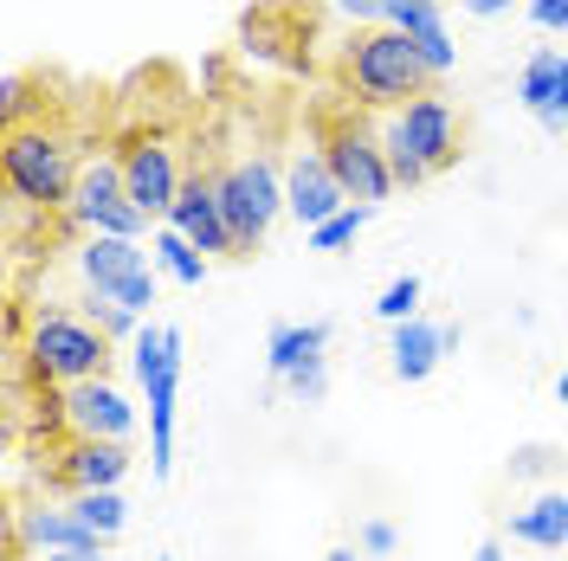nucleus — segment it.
Segmentation results:
<instances>
[{
	"label": "nucleus",
	"instance_id": "1",
	"mask_svg": "<svg viewBox=\"0 0 568 561\" xmlns=\"http://www.w3.org/2000/svg\"><path fill=\"white\" fill-rule=\"evenodd\" d=\"M78 175H84V169H78V155H71V142L59 136V130H45V123H13V130H7L0 181H7L13 207H27V213L71 207Z\"/></svg>",
	"mask_w": 568,
	"mask_h": 561
},
{
	"label": "nucleus",
	"instance_id": "2",
	"mask_svg": "<svg viewBox=\"0 0 568 561\" xmlns=\"http://www.w3.org/2000/svg\"><path fill=\"white\" fill-rule=\"evenodd\" d=\"M382 149H388V169H394V187H426L439 169L459 162V116L446 98H414L382 116Z\"/></svg>",
	"mask_w": 568,
	"mask_h": 561
},
{
	"label": "nucleus",
	"instance_id": "3",
	"mask_svg": "<svg viewBox=\"0 0 568 561\" xmlns=\"http://www.w3.org/2000/svg\"><path fill=\"white\" fill-rule=\"evenodd\" d=\"M130 375L149 400V471L169 478L175 471V414H181V329L142 323L130 343Z\"/></svg>",
	"mask_w": 568,
	"mask_h": 561
},
{
	"label": "nucleus",
	"instance_id": "4",
	"mask_svg": "<svg viewBox=\"0 0 568 561\" xmlns=\"http://www.w3.org/2000/svg\"><path fill=\"white\" fill-rule=\"evenodd\" d=\"M20 355L45 387H78V381H98L110 368V336L78 310H33Z\"/></svg>",
	"mask_w": 568,
	"mask_h": 561
},
{
	"label": "nucleus",
	"instance_id": "5",
	"mask_svg": "<svg viewBox=\"0 0 568 561\" xmlns=\"http://www.w3.org/2000/svg\"><path fill=\"white\" fill-rule=\"evenodd\" d=\"M349 84L362 104H382V110H400L426 98V84H433V71H426L420 45L407 33H394V27H368V33L349 39Z\"/></svg>",
	"mask_w": 568,
	"mask_h": 561
},
{
	"label": "nucleus",
	"instance_id": "6",
	"mask_svg": "<svg viewBox=\"0 0 568 561\" xmlns=\"http://www.w3.org/2000/svg\"><path fill=\"white\" fill-rule=\"evenodd\" d=\"M155 252L142 239H84L78 246V284L91 304H123V310L149 316L155 304Z\"/></svg>",
	"mask_w": 568,
	"mask_h": 561
},
{
	"label": "nucleus",
	"instance_id": "7",
	"mask_svg": "<svg viewBox=\"0 0 568 561\" xmlns=\"http://www.w3.org/2000/svg\"><path fill=\"white\" fill-rule=\"evenodd\" d=\"M213 187H220V207H226V226H233L240 258H252V252L265 246L272 220L284 213V169H278V162H265V155H252V162L220 169Z\"/></svg>",
	"mask_w": 568,
	"mask_h": 561
},
{
	"label": "nucleus",
	"instance_id": "8",
	"mask_svg": "<svg viewBox=\"0 0 568 561\" xmlns=\"http://www.w3.org/2000/svg\"><path fill=\"white\" fill-rule=\"evenodd\" d=\"M71 226L84 233V239H142L149 233V213L130 201V187H123V162H84V175H78V194H71Z\"/></svg>",
	"mask_w": 568,
	"mask_h": 561
},
{
	"label": "nucleus",
	"instance_id": "9",
	"mask_svg": "<svg viewBox=\"0 0 568 561\" xmlns=\"http://www.w3.org/2000/svg\"><path fill=\"white\" fill-rule=\"evenodd\" d=\"M323 162H329V175L343 181V194H349L355 207H375V201L394 194L388 149H382L375 130H362V123H336L329 142H323Z\"/></svg>",
	"mask_w": 568,
	"mask_h": 561
},
{
	"label": "nucleus",
	"instance_id": "10",
	"mask_svg": "<svg viewBox=\"0 0 568 561\" xmlns=\"http://www.w3.org/2000/svg\"><path fill=\"white\" fill-rule=\"evenodd\" d=\"M59 420H65L71 439H116V446H130V432H136V400L110 381V375H98V381L59 387Z\"/></svg>",
	"mask_w": 568,
	"mask_h": 561
},
{
	"label": "nucleus",
	"instance_id": "11",
	"mask_svg": "<svg viewBox=\"0 0 568 561\" xmlns=\"http://www.w3.org/2000/svg\"><path fill=\"white\" fill-rule=\"evenodd\" d=\"M116 162H123V187H130V201H136L149 220H169V213H175L181 187H187L175 142L169 136H136Z\"/></svg>",
	"mask_w": 568,
	"mask_h": 561
},
{
	"label": "nucleus",
	"instance_id": "12",
	"mask_svg": "<svg viewBox=\"0 0 568 561\" xmlns=\"http://www.w3.org/2000/svg\"><path fill=\"white\" fill-rule=\"evenodd\" d=\"M343 207H349V194H343V181L329 175L323 149H297L291 169H284V213H291L304 233H317L323 220H336Z\"/></svg>",
	"mask_w": 568,
	"mask_h": 561
},
{
	"label": "nucleus",
	"instance_id": "13",
	"mask_svg": "<svg viewBox=\"0 0 568 561\" xmlns=\"http://www.w3.org/2000/svg\"><path fill=\"white\" fill-rule=\"evenodd\" d=\"M13 549L20 555H91L104 542L71 517V503H27L13 510Z\"/></svg>",
	"mask_w": 568,
	"mask_h": 561
},
{
	"label": "nucleus",
	"instance_id": "14",
	"mask_svg": "<svg viewBox=\"0 0 568 561\" xmlns=\"http://www.w3.org/2000/svg\"><path fill=\"white\" fill-rule=\"evenodd\" d=\"M162 226H175L181 239H194V246L207 252V258H240V246H233V226H226V207H220V187H213V175H187V187H181L175 213H169Z\"/></svg>",
	"mask_w": 568,
	"mask_h": 561
},
{
	"label": "nucleus",
	"instance_id": "15",
	"mask_svg": "<svg viewBox=\"0 0 568 561\" xmlns=\"http://www.w3.org/2000/svg\"><path fill=\"white\" fill-rule=\"evenodd\" d=\"M382 27L414 39L433 78H446V71L459 65V45H453V27H446V0H388V20Z\"/></svg>",
	"mask_w": 568,
	"mask_h": 561
},
{
	"label": "nucleus",
	"instance_id": "16",
	"mask_svg": "<svg viewBox=\"0 0 568 561\" xmlns=\"http://www.w3.org/2000/svg\"><path fill=\"white\" fill-rule=\"evenodd\" d=\"M459 323H426V316H414V323H400L388 343V368L394 381H426L446 355H459Z\"/></svg>",
	"mask_w": 568,
	"mask_h": 561
},
{
	"label": "nucleus",
	"instance_id": "17",
	"mask_svg": "<svg viewBox=\"0 0 568 561\" xmlns=\"http://www.w3.org/2000/svg\"><path fill=\"white\" fill-rule=\"evenodd\" d=\"M59 478H65V491H123L130 446H116V439H71L65 458H59Z\"/></svg>",
	"mask_w": 568,
	"mask_h": 561
},
{
	"label": "nucleus",
	"instance_id": "18",
	"mask_svg": "<svg viewBox=\"0 0 568 561\" xmlns=\"http://www.w3.org/2000/svg\"><path fill=\"white\" fill-rule=\"evenodd\" d=\"M323 355H329V323H272V336H265V368L278 387L304 361H323Z\"/></svg>",
	"mask_w": 568,
	"mask_h": 561
},
{
	"label": "nucleus",
	"instance_id": "19",
	"mask_svg": "<svg viewBox=\"0 0 568 561\" xmlns=\"http://www.w3.org/2000/svg\"><path fill=\"white\" fill-rule=\"evenodd\" d=\"M510 536L530 542V549H568V491H536L517 517H510Z\"/></svg>",
	"mask_w": 568,
	"mask_h": 561
},
{
	"label": "nucleus",
	"instance_id": "20",
	"mask_svg": "<svg viewBox=\"0 0 568 561\" xmlns=\"http://www.w3.org/2000/svg\"><path fill=\"white\" fill-rule=\"evenodd\" d=\"M149 252H155V272H162V278H175V284H187V290L207 278V265H213L207 252L194 246V239H181L175 226H155Z\"/></svg>",
	"mask_w": 568,
	"mask_h": 561
},
{
	"label": "nucleus",
	"instance_id": "21",
	"mask_svg": "<svg viewBox=\"0 0 568 561\" xmlns=\"http://www.w3.org/2000/svg\"><path fill=\"white\" fill-rule=\"evenodd\" d=\"M562 59H568V52L542 45L530 65H524V78H517V98H524V110H530V116H549V110H556V91H562Z\"/></svg>",
	"mask_w": 568,
	"mask_h": 561
},
{
	"label": "nucleus",
	"instance_id": "22",
	"mask_svg": "<svg viewBox=\"0 0 568 561\" xmlns=\"http://www.w3.org/2000/svg\"><path fill=\"white\" fill-rule=\"evenodd\" d=\"M71 517L91 529L98 542H110V536H123V523H130V503H123V491H71Z\"/></svg>",
	"mask_w": 568,
	"mask_h": 561
},
{
	"label": "nucleus",
	"instance_id": "23",
	"mask_svg": "<svg viewBox=\"0 0 568 561\" xmlns=\"http://www.w3.org/2000/svg\"><path fill=\"white\" fill-rule=\"evenodd\" d=\"M368 213H375V207H355V201H349V207L336 213V220H323L317 233H311V252H349V246H355V233L368 226Z\"/></svg>",
	"mask_w": 568,
	"mask_h": 561
},
{
	"label": "nucleus",
	"instance_id": "24",
	"mask_svg": "<svg viewBox=\"0 0 568 561\" xmlns=\"http://www.w3.org/2000/svg\"><path fill=\"white\" fill-rule=\"evenodd\" d=\"M375 316L388 323V329H400V323H414L420 316V278L414 272H400V278L382 290V304H375Z\"/></svg>",
	"mask_w": 568,
	"mask_h": 561
},
{
	"label": "nucleus",
	"instance_id": "25",
	"mask_svg": "<svg viewBox=\"0 0 568 561\" xmlns=\"http://www.w3.org/2000/svg\"><path fill=\"white\" fill-rule=\"evenodd\" d=\"M84 316H91V323L104 329L110 343H136V336H142V323H149V316L123 310V304H91V297H84Z\"/></svg>",
	"mask_w": 568,
	"mask_h": 561
},
{
	"label": "nucleus",
	"instance_id": "26",
	"mask_svg": "<svg viewBox=\"0 0 568 561\" xmlns=\"http://www.w3.org/2000/svg\"><path fill=\"white\" fill-rule=\"evenodd\" d=\"M284 394H291L297 407H317L323 394H329V355H323V361H304V368L284 381Z\"/></svg>",
	"mask_w": 568,
	"mask_h": 561
},
{
	"label": "nucleus",
	"instance_id": "27",
	"mask_svg": "<svg viewBox=\"0 0 568 561\" xmlns=\"http://www.w3.org/2000/svg\"><path fill=\"white\" fill-rule=\"evenodd\" d=\"M556 471H562L556 446H517L510 452V478H556Z\"/></svg>",
	"mask_w": 568,
	"mask_h": 561
},
{
	"label": "nucleus",
	"instance_id": "28",
	"mask_svg": "<svg viewBox=\"0 0 568 561\" xmlns=\"http://www.w3.org/2000/svg\"><path fill=\"white\" fill-rule=\"evenodd\" d=\"M240 39H246V52H258V59H284V39L272 27V13H246L240 20Z\"/></svg>",
	"mask_w": 568,
	"mask_h": 561
},
{
	"label": "nucleus",
	"instance_id": "29",
	"mask_svg": "<svg viewBox=\"0 0 568 561\" xmlns=\"http://www.w3.org/2000/svg\"><path fill=\"white\" fill-rule=\"evenodd\" d=\"M329 7H336V13H343V20H355V27H362V33H368V27H382V20H388V0H329Z\"/></svg>",
	"mask_w": 568,
	"mask_h": 561
},
{
	"label": "nucleus",
	"instance_id": "30",
	"mask_svg": "<svg viewBox=\"0 0 568 561\" xmlns=\"http://www.w3.org/2000/svg\"><path fill=\"white\" fill-rule=\"evenodd\" d=\"M394 549H400V529L394 523H382V517H375V523H362V555H394Z\"/></svg>",
	"mask_w": 568,
	"mask_h": 561
},
{
	"label": "nucleus",
	"instance_id": "31",
	"mask_svg": "<svg viewBox=\"0 0 568 561\" xmlns=\"http://www.w3.org/2000/svg\"><path fill=\"white\" fill-rule=\"evenodd\" d=\"M0 110H7V130L27 123V78H20V71H7V84H0Z\"/></svg>",
	"mask_w": 568,
	"mask_h": 561
},
{
	"label": "nucleus",
	"instance_id": "32",
	"mask_svg": "<svg viewBox=\"0 0 568 561\" xmlns=\"http://www.w3.org/2000/svg\"><path fill=\"white\" fill-rule=\"evenodd\" d=\"M530 20L542 33H568V0H530Z\"/></svg>",
	"mask_w": 568,
	"mask_h": 561
},
{
	"label": "nucleus",
	"instance_id": "33",
	"mask_svg": "<svg viewBox=\"0 0 568 561\" xmlns=\"http://www.w3.org/2000/svg\"><path fill=\"white\" fill-rule=\"evenodd\" d=\"M536 123H542L549 136H562V130H568V59H562V91H556V110H549V116H536Z\"/></svg>",
	"mask_w": 568,
	"mask_h": 561
},
{
	"label": "nucleus",
	"instance_id": "34",
	"mask_svg": "<svg viewBox=\"0 0 568 561\" xmlns=\"http://www.w3.org/2000/svg\"><path fill=\"white\" fill-rule=\"evenodd\" d=\"M465 13H478V20H497V13H510L517 0H459Z\"/></svg>",
	"mask_w": 568,
	"mask_h": 561
},
{
	"label": "nucleus",
	"instance_id": "35",
	"mask_svg": "<svg viewBox=\"0 0 568 561\" xmlns=\"http://www.w3.org/2000/svg\"><path fill=\"white\" fill-rule=\"evenodd\" d=\"M471 561H504V542H478V555Z\"/></svg>",
	"mask_w": 568,
	"mask_h": 561
},
{
	"label": "nucleus",
	"instance_id": "36",
	"mask_svg": "<svg viewBox=\"0 0 568 561\" xmlns=\"http://www.w3.org/2000/svg\"><path fill=\"white\" fill-rule=\"evenodd\" d=\"M33 561H104V549H91V555H33Z\"/></svg>",
	"mask_w": 568,
	"mask_h": 561
},
{
	"label": "nucleus",
	"instance_id": "37",
	"mask_svg": "<svg viewBox=\"0 0 568 561\" xmlns=\"http://www.w3.org/2000/svg\"><path fill=\"white\" fill-rule=\"evenodd\" d=\"M556 400H562V407H568V368H562V375H556Z\"/></svg>",
	"mask_w": 568,
	"mask_h": 561
},
{
	"label": "nucleus",
	"instance_id": "38",
	"mask_svg": "<svg viewBox=\"0 0 568 561\" xmlns=\"http://www.w3.org/2000/svg\"><path fill=\"white\" fill-rule=\"evenodd\" d=\"M323 561H355V549H329V555H323Z\"/></svg>",
	"mask_w": 568,
	"mask_h": 561
}]
</instances>
